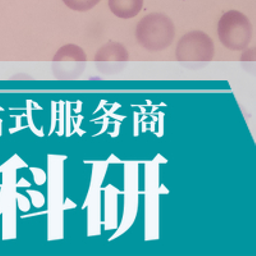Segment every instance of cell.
<instances>
[{"label":"cell","instance_id":"1","mask_svg":"<svg viewBox=\"0 0 256 256\" xmlns=\"http://www.w3.org/2000/svg\"><path fill=\"white\" fill-rule=\"evenodd\" d=\"M134 35L138 45L148 52H163L174 42L176 26L164 13H150L137 24Z\"/></svg>","mask_w":256,"mask_h":256},{"label":"cell","instance_id":"2","mask_svg":"<svg viewBox=\"0 0 256 256\" xmlns=\"http://www.w3.org/2000/svg\"><path fill=\"white\" fill-rule=\"evenodd\" d=\"M216 56L214 41L204 31H190L178 41L176 58L187 70H200L209 66Z\"/></svg>","mask_w":256,"mask_h":256},{"label":"cell","instance_id":"3","mask_svg":"<svg viewBox=\"0 0 256 256\" xmlns=\"http://www.w3.org/2000/svg\"><path fill=\"white\" fill-rule=\"evenodd\" d=\"M254 28L244 13L230 10L224 13L218 22V38L226 49L232 52L246 50L252 40Z\"/></svg>","mask_w":256,"mask_h":256},{"label":"cell","instance_id":"4","mask_svg":"<svg viewBox=\"0 0 256 256\" xmlns=\"http://www.w3.org/2000/svg\"><path fill=\"white\" fill-rule=\"evenodd\" d=\"M88 56L81 46L67 44L62 46L52 58V74L62 81L81 78L86 70Z\"/></svg>","mask_w":256,"mask_h":256},{"label":"cell","instance_id":"5","mask_svg":"<svg viewBox=\"0 0 256 256\" xmlns=\"http://www.w3.org/2000/svg\"><path fill=\"white\" fill-rule=\"evenodd\" d=\"M95 66L104 76H114L123 72L130 62V52L127 48L116 41H109L102 45L96 52Z\"/></svg>","mask_w":256,"mask_h":256},{"label":"cell","instance_id":"6","mask_svg":"<svg viewBox=\"0 0 256 256\" xmlns=\"http://www.w3.org/2000/svg\"><path fill=\"white\" fill-rule=\"evenodd\" d=\"M144 0H109V9L120 20H132L140 14Z\"/></svg>","mask_w":256,"mask_h":256},{"label":"cell","instance_id":"7","mask_svg":"<svg viewBox=\"0 0 256 256\" xmlns=\"http://www.w3.org/2000/svg\"><path fill=\"white\" fill-rule=\"evenodd\" d=\"M102 0H63V3L74 12H88Z\"/></svg>","mask_w":256,"mask_h":256},{"label":"cell","instance_id":"8","mask_svg":"<svg viewBox=\"0 0 256 256\" xmlns=\"http://www.w3.org/2000/svg\"><path fill=\"white\" fill-rule=\"evenodd\" d=\"M241 66L248 74L256 77V48L246 50L242 54Z\"/></svg>","mask_w":256,"mask_h":256}]
</instances>
